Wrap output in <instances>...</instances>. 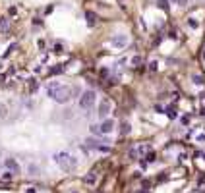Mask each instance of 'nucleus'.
<instances>
[{"label":"nucleus","mask_w":205,"mask_h":193,"mask_svg":"<svg viewBox=\"0 0 205 193\" xmlns=\"http://www.w3.org/2000/svg\"><path fill=\"white\" fill-rule=\"evenodd\" d=\"M203 58H205V52H203Z\"/></svg>","instance_id":"obj_29"},{"label":"nucleus","mask_w":205,"mask_h":193,"mask_svg":"<svg viewBox=\"0 0 205 193\" xmlns=\"http://www.w3.org/2000/svg\"><path fill=\"white\" fill-rule=\"evenodd\" d=\"M62 48H64V47H62L60 43H58V44H54V52H62Z\"/></svg>","instance_id":"obj_21"},{"label":"nucleus","mask_w":205,"mask_h":193,"mask_svg":"<svg viewBox=\"0 0 205 193\" xmlns=\"http://www.w3.org/2000/svg\"><path fill=\"white\" fill-rule=\"evenodd\" d=\"M85 19H87V25H95L97 23V14L91 12V10H87V12H85Z\"/></svg>","instance_id":"obj_9"},{"label":"nucleus","mask_w":205,"mask_h":193,"mask_svg":"<svg viewBox=\"0 0 205 193\" xmlns=\"http://www.w3.org/2000/svg\"><path fill=\"white\" fill-rule=\"evenodd\" d=\"M188 25H190V27H199V21L193 19V18H190V19H188Z\"/></svg>","instance_id":"obj_14"},{"label":"nucleus","mask_w":205,"mask_h":193,"mask_svg":"<svg viewBox=\"0 0 205 193\" xmlns=\"http://www.w3.org/2000/svg\"><path fill=\"white\" fill-rule=\"evenodd\" d=\"M157 6L165 10V12H168V0H157Z\"/></svg>","instance_id":"obj_12"},{"label":"nucleus","mask_w":205,"mask_h":193,"mask_svg":"<svg viewBox=\"0 0 205 193\" xmlns=\"http://www.w3.org/2000/svg\"><path fill=\"white\" fill-rule=\"evenodd\" d=\"M182 124H184V126H188V124H190V118H188V116H184V118H182Z\"/></svg>","instance_id":"obj_26"},{"label":"nucleus","mask_w":205,"mask_h":193,"mask_svg":"<svg viewBox=\"0 0 205 193\" xmlns=\"http://www.w3.org/2000/svg\"><path fill=\"white\" fill-rule=\"evenodd\" d=\"M149 70H151V72H157V62H151V64H149Z\"/></svg>","instance_id":"obj_23"},{"label":"nucleus","mask_w":205,"mask_h":193,"mask_svg":"<svg viewBox=\"0 0 205 193\" xmlns=\"http://www.w3.org/2000/svg\"><path fill=\"white\" fill-rule=\"evenodd\" d=\"M91 133H93V135H99V128H97V126H91Z\"/></svg>","instance_id":"obj_24"},{"label":"nucleus","mask_w":205,"mask_h":193,"mask_svg":"<svg viewBox=\"0 0 205 193\" xmlns=\"http://www.w3.org/2000/svg\"><path fill=\"white\" fill-rule=\"evenodd\" d=\"M110 108H112L110 100H108V99H103V100H101V104H99V118H101V120H107Z\"/></svg>","instance_id":"obj_5"},{"label":"nucleus","mask_w":205,"mask_h":193,"mask_svg":"<svg viewBox=\"0 0 205 193\" xmlns=\"http://www.w3.org/2000/svg\"><path fill=\"white\" fill-rule=\"evenodd\" d=\"M76 93H77V89L66 87V85H62L60 81H52V83L47 85V95H49L52 100H56V103H60V104L70 103V100H72V95H76Z\"/></svg>","instance_id":"obj_1"},{"label":"nucleus","mask_w":205,"mask_h":193,"mask_svg":"<svg viewBox=\"0 0 205 193\" xmlns=\"http://www.w3.org/2000/svg\"><path fill=\"white\" fill-rule=\"evenodd\" d=\"M141 64V58L139 56H135V58H132V66H139Z\"/></svg>","instance_id":"obj_18"},{"label":"nucleus","mask_w":205,"mask_h":193,"mask_svg":"<svg viewBox=\"0 0 205 193\" xmlns=\"http://www.w3.org/2000/svg\"><path fill=\"white\" fill-rule=\"evenodd\" d=\"M110 43L114 44V47H118V48H124L128 44V37L126 35H114V37L110 39Z\"/></svg>","instance_id":"obj_7"},{"label":"nucleus","mask_w":205,"mask_h":193,"mask_svg":"<svg viewBox=\"0 0 205 193\" xmlns=\"http://www.w3.org/2000/svg\"><path fill=\"white\" fill-rule=\"evenodd\" d=\"M166 114H168V118H172V120H174V118H176V110H174V108H168V110H166Z\"/></svg>","instance_id":"obj_17"},{"label":"nucleus","mask_w":205,"mask_h":193,"mask_svg":"<svg viewBox=\"0 0 205 193\" xmlns=\"http://www.w3.org/2000/svg\"><path fill=\"white\" fill-rule=\"evenodd\" d=\"M172 2H176V4H180V6H186L188 0H172Z\"/></svg>","instance_id":"obj_22"},{"label":"nucleus","mask_w":205,"mask_h":193,"mask_svg":"<svg viewBox=\"0 0 205 193\" xmlns=\"http://www.w3.org/2000/svg\"><path fill=\"white\" fill-rule=\"evenodd\" d=\"M8 116V106L4 103H0V120H4Z\"/></svg>","instance_id":"obj_11"},{"label":"nucleus","mask_w":205,"mask_h":193,"mask_svg":"<svg viewBox=\"0 0 205 193\" xmlns=\"http://www.w3.org/2000/svg\"><path fill=\"white\" fill-rule=\"evenodd\" d=\"M12 176H14V174H12V172H8V170H6V172L2 174V180H12Z\"/></svg>","instance_id":"obj_19"},{"label":"nucleus","mask_w":205,"mask_h":193,"mask_svg":"<svg viewBox=\"0 0 205 193\" xmlns=\"http://www.w3.org/2000/svg\"><path fill=\"white\" fill-rule=\"evenodd\" d=\"M192 79H193V85H203V77L201 75H193Z\"/></svg>","instance_id":"obj_13"},{"label":"nucleus","mask_w":205,"mask_h":193,"mask_svg":"<svg viewBox=\"0 0 205 193\" xmlns=\"http://www.w3.org/2000/svg\"><path fill=\"white\" fill-rule=\"evenodd\" d=\"M4 168L8 170V172H12V174H19V172H21V168H19L18 160H16V158H12V156L4 158Z\"/></svg>","instance_id":"obj_4"},{"label":"nucleus","mask_w":205,"mask_h":193,"mask_svg":"<svg viewBox=\"0 0 205 193\" xmlns=\"http://www.w3.org/2000/svg\"><path fill=\"white\" fill-rule=\"evenodd\" d=\"M95 100H97V95H95V91L93 89H87L81 93V97H79V106H81L83 110H89L91 106L95 104Z\"/></svg>","instance_id":"obj_3"},{"label":"nucleus","mask_w":205,"mask_h":193,"mask_svg":"<svg viewBox=\"0 0 205 193\" xmlns=\"http://www.w3.org/2000/svg\"><path fill=\"white\" fill-rule=\"evenodd\" d=\"M50 72H52V74H62V72H64V68H52Z\"/></svg>","instance_id":"obj_20"},{"label":"nucleus","mask_w":205,"mask_h":193,"mask_svg":"<svg viewBox=\"0 0 205 193\" xmlns=\"http://www.w3.org/2000/svg\"><path fill=\"white\" fill-rule=\"evenodd\" d=\"M197 141H201V143H205V133H201V135H197Z\"/></svg>","instance_id":"obj_27"},{"label":"nucleus","mask_w":205,"mask_h":193,"mask_svg":"<svg viewBox=\"0 0 205 193\" xmlns=\"http://www.w3.org/2000/svg\"><path fill=\"white\" fill-rule=\"evenodd\" d=\"M37 47H39V48H45V41H43V39L37 41Z\"/></svg>","instance_id":"obj_25"},{"label":"nucleus","mask_w":205,"mask_h":193,"mask_svg":"<svg viewBox=\"0 0 205 193\" xmlns=\"http://www.w3.org/2000/svg\"><path fill=\"white\" fill-rule=\"evenodd\" d=\"M52 160L58 164L62 170H72V168H76V164H77V160L70 155V153H66V151H60V153H54L52 155Z\"/></svg>","instance_id":"obj_2"},{"label":"nucleus","mask_w":205,"mask_h":193,"mask_svg":"<svg viewBox=\"0 0 205 193\" xmlns=\"http://www.w3.org/2000/svg\"><path fill=\"white\" fill-rule=\"evenodd\" d=\"M99 135H108L112 130H114V122L112 120H101V124H99Z\"/></svg>","instance_id":"obj_6"},{"label":"nucleus","mask_w":205,"mask_h":193,"mask_svg":"<svg viewBox=\"0 0 205 193\" xmlns=\"http://www.w3.org/2000/svg\"><path fill=\"white\" fill-rule=\"evenodd\" d=\"M85 143H87V147H93V149H97V151H101V153H108V151H110V147H107V145H99L95 139H87Z\"/></svg>","instance_id":"obj_8"},{"label":"nucleus","mask_w":205,"mask_h":193,"mask_svg":"<svg viewBox=\"0 0 205 193\" xmlns=\"http://www.w3.org/2000/svg\"><path fill=\"white\" fill-rule=\"evenodd\" d=\"M145 160H147V162H153V160H155V153H153V151L147 153V155H145Z\"/></svg>","instance_id":"obj_15"},{"label":"nucleus","mask_w":205,"mask_h":193,"mask_svg":"<svg viewBox=\"0 0 205 193\" xmlns=\"http://www.w3.org/2000/svg\"><path fill=\"white\" fill-rule=\"evenodd\" d=\"M27 193H35V189H27Z\"/></svg>","instance_id":"obj_28"},{"label":"nucleus","mask_w":205,"mask_h":193,"mask_svg":"<svg viewBox=\"0 0 205 193\" xmlns=\"http://www.w3.org/2000/svg\"><path fill=\"white\" fill-rule=\"evenodd\" d=\"M85 184H95V174L93 172H91V176L85 178Z\"/></svg>","instance_id":"obj_16"},{"label":"nucleus","mask_w":205,"mask_h":193,"mask_svg":"<svg viewBox=\"0 0 205 193\" xmlns=\"http://www.w3.org/2000/svg\"><path fill=\"white\" fill-rule=\"evenodd\" d=\"M130 130H132V126H130L128 122H124L122 126H120V133H122V135H128V133H130Z\"/></svg>","instance_id":"obj_10"}]
</instances>
